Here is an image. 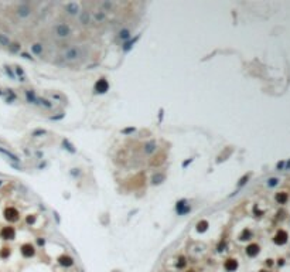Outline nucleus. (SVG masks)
Wrapping results in <instances>:
<instances>
[{
    "instance_id": "6",
    "label": "nucleus",
    "mask_w": 290,
    "mask_h": 272,
    "mask_svg": "<svg viewBox=\"0 0 290 272\" xmlns=\"http://www.w3.org/2000/svg\"><path fill=\"white\" fill-rule=\"evenodd\" d=\"M108 88H109V84H108V81L106 79H99L96 82V85H95V91L96 92H101V94H103V92H106L108 91Z\"/></svg>"
},
{
    "instance_id": "7",
    "label": "nucleus",
    "mask_w": 290,
    "mask_h": 272,
    "mask_svg": "<svg viewBox=\"0 0 290 272\" xmlns=\"http://www.w3.org/2000/svg\"><path fill=\"white\" fill-rule=\"evenodd\" d=\"M65 10H67V13L68 14L75 16V14L79 13V6H78L77 3H67V4H65Z\"/></svg>"
},
{
    "instance_id": "19",
    "label": "nucleus",
    "mask_w": 290,
    "mask_h": 272,
    "mask_svg": "<svg viewBox=\"0 0 290 272\" xmlns=\"http://www.w3.org/2000/svg\"><path fill=\"white\" fill-rule=\"evenodd\" d=\"M0 44H1V45H9V44H10L9 37L4 36V34H0Z\"/></svg>"
},
{
    "instance_id": "11",
    "label": "nucleus",
    "mask_w": 290,
    "mask_h": 272,
    "mask_svg": "<svg viewBox=\"0 0 290 272\" xmlns=\"http://www.w3.org/2000/svg\"><path fill=\"white\" fill-rule=\"evenodd\" d=\"M225 269L226 271H229V272H232V271H235L236 268H238V262L235 261V259H228L225 262Z\"/></svg>"
},
{
    "instance_id": "21",
    "label": "nucleus",
    "mask_w": 290,
    "mask_h": 272,
    "mask_svg": "<svg viewBox=\"0 0 290 272\" xmlns=\"http://www.w3.org/2000/svg\"><path fill=\"white\" fill-rule=\"evenodd\" d=\"M163 180H164V176L160 175V173H159V175H156L154 177H153V183H154V184H159V183H161Z\"/></svg>"
},
{
    "instance_id": "23",
    "label": "nucleus",
    "mask_w": 290,
    "mask_h": 272,
    "mask_svg": "<svg viewBox=\"0 0 290 272\" xmlns=\"http://www.w3.org/2000/svg\"><path fill=\"white\" fill-rule=\"evenodd\" d=\"M119 37H120L122 40H128L130 37L129 30H122V31H120V34H119Z\"/></svg>"
},
{
    "instance_id": "8",
    "label": "nucleus",
    "mask_w": 290,
    "mask_h": 272,
    "mask_svg": "<svg viewBox=\"0 0 290 272\" xmlns=\"http://www.w3.org/2000/svg\"><path fill=\"white\" fill-rule=\"evenodd\" d=\"M21 254L24 255V257H33L34 255V247L31 244H24V245L21 247Z\"/></svg>"
},
{
    "instance_id": "15",
    "label": "nucleus",
    "mask_w": 290,
    "mask_h": 272,
    "mask_svg": "<svg viewBox=\"0 0 290 272\" xmlns=\"http://www.w3.org/2000/svg\"><path fill=\"white\" fill-rule=\"evenodd\" d=\"M156 150V143L154 142H149L144 145V152L146 153H153Z\"/></svg>"
},
{
    "instance_id": "28",
    "label": "nucleus",
    "mask_w": 290,
    "mask_h": 272,
    "mask_svg": "<svg viewBox=\"0 0 290 272\" xmlns=\"http://www.w3.org/2000/svg\"><path fill=\"white\" fill-rule=\"evenodd\" d=\"M10 50H12V51H19L20 45L19 44H12V45H10Z\"/></svg>"
},
{
    "instance_id": "33",
    "label": "nucleus",
    "mask_w": 290,
    "mask_h": 272,
    "mask_svg": "<svg viewBox=\"0 0 290 272\" xmlns=\"http://www.w3.org/2000/svg\"><path fill=\"white\" fill-rule=\"evenodd\" d=\"M190 272H193V271H190Z\"/></svg>"
},
{
    "instance_id": "24",
    "label": "nucleus",
    "mask_w": 290,
    "mask_h": 272,
    "mask_svg": "<svg viewBox=\"0 0 290 272\" xmlns=\"http://www.w3.org/2000/svg\"><path fill=\"white\" fill-rule=\"evenodd\" d=\"M277 183H279V180H277L276 177H272V179L268 180V186L269 187H275V186H277Z\"/></svg>"
},
{
    "instance_id": "13",
    "label": "nucleus",
    "mask_w": 290,
    "mask_h": 272,
    "mask_svg": "<svg viewBox=\"0 0 290 272\" xmlns=\"http://www.w3.org/2000/svg\"><path fill=\"white\" fill-rule=\"evenodd\" d=\"M188 210H190V207H188V206H186V201H184V200L180 201V203L177 204V211H178V214L187 213Z\"/></svg>"
},
{
    "instance_id": "25",
    "label": "nucleus",
    "mask_w": 290,
    "mask_h": 272,
    "mask_svg": "<svg viewBox=\"0 0 290 272\" xmlns=\"http://www.w3.org/2000/svg\"><path fill=\"white\" fill-rule=\"evenodd\" d=\"M10 255V251H9V248H3L1 251H0V257L1 258H7Z\"/></svg>"
},
{
    "instance_id": "31",
    "label": "nucleus",
    "mask_w": 290,
    "mask_h": 272,
    "mask_svg": "<svg viewBox=\"0 0 290 272\" xmlns=\"http://www.w3.org/2000/svg\"><path fill=\"white\" fill-rule=\"evenodd\" d=\"M284 164H286V162H279V163H277V169H279V170L284 169Z\"/></svg>"
},
{
    "instance_id": "27",
    "label": "nucleus",
    "mask_w": 290,
    "mask_h": 272,
    "mask_svg": "<svg viewBox=\"0 0 290 272\" xmlns=\"http://www.w3.org/2000/svg\"><path fill=\"white\" fill-rule=\"evenodd\" d=\"M248 177H249V176H244V177L241 179V181H239V183H238V186H239V187H241V186H244V184H245L246 181H248Z\"/></svg>"
},
{
    "instance_id": "1",
    "label": "nucleus",
    "mask_w": 290,
    "mask_h": 272,
    "mask_svg": "<svg viewBox=\"0 0 290 272\" xmlns=\"http://www.w3.org/2000/svg\"><path fill=\"white\" fill-rule=\"evenodd\" d=\"M54 31H55V34L59 39H65V37H68L71 34V28H70V26H67L64 23H59V24H57L54 27Z\"/></svg>"
},
{
    "instance_id": "20",
    "label": "nucleus",
    "mask_w": 290,
    "mask_h": 272,
    "mask_svg": "<svg viewBox=\"0 0 290 272\" xmlns=\"http://www.w3.org/2000/svg\"><path fill=\"white\" fill-rule=\"evenodd\" d=\"M88 21H89V14H88V12H82V14H81V23L86 24Z\"/></svg>"
},
{
    "instance_id": "12",
    "label": "nucleus",
    "mask_w": 290,
    "mask_h": 272,
    "mask_svg": "<svg viewBox=\"0 0 290 272\" xmlns=\"http://www.w3.org/2000/svg\"><path fill=\"white\" fill-rule=\"evenodd\" d=\"M59 264L61 265H64V266H71L72 264H74V261H72V258H70V257H67V255H62V257H59Z\"/></svg>"
},
{
    "instance_id": "2",
    "label": "nucleus",
    "mask_w": 290,
    "mask_h": 272,
    "mask_svg": "<svg viewBox=\"0 0 290 272\" xmlns=\"http://www.w3.org/2000/svg\"><path fill=\"white\" fill-rule=\"evenodd\" d=\"M287 233L284 231V230H280V231H277V234L275 235V238H273V241H275V244L276 245H284L286 242H287Z\"/></svg>"
},
{
    "instance_id": "4",
    "label": "nucleus",
    "mask_w": 290,
    "mask_h": 272,
    "mask_svg": "<svg viewBox=\"0 0 290 272\" xmlns=\"http://www.w3.org/2000/svg\"><path fill=\"white\" fill-rule=\"evenodd\" d=\"M64 57L65 60H70V61H72V60H77L78 57H79V48H77V47H72V48H70V50H67L64 54Z\"/></svg>"
},
{
    "instance_id": "32",
    "label": "nucleus",
    "mask_w": 290,
    "mask_h": 272,
    "mask_svg": "<svg viewBox=\"0 0 290 272\" xmlns=\"http://www.w3.org/2000/svg\"><path fill=\"white\" fill-rule=\"evenodd\" d=\"M284 169H286V170H290V160H287V162H286V164H284Z\"/></svg>"
},
{
    "instance_id": "10",
    "label": "nucleus",
    "mask_w": 290,
    "mask_h": 272,
    "mask_svg": "<svg viewBox=\"0 0 290 272\" xmlns=\"http://www.w3.org/2000/svg\"><path fill=\"white\" fill-rule=\"evenodd\" d=\"M246 254L249 255V257H256L259 254V245L258 244H251V245H248L246 248Z\"/></svg>"
},
{
    "instance_id": "5",
    "label": "nucleus",
    "mask_w": 290,
    "mask_h": 272,
    "mask_svg": "<svg viewBox=\"0 0 290 272\" xmlns=\"http://www.w3.org/2000/svg\"><path fill=\"white\" fill-rule=\"evenodd\" d=\"M14 234H16V231H14L13 227H4V228L1 230L0 235H1V238H4V240H12V238H14Z\"/></svg>"
},
{
    "instance_id": "14",
    "label": "nucleus",
    "mask_w": 290,
    "mask_h": 272,
    "mask_svg": "<svg viewBox=\"0 0 290 272\" xmlns=\"http://www.w3.org/2000/svg\"><path fill=\"white\" fill-rule=\"evenodd\" d=\"M276 201L279 203V204H286V201H287V194L283 193V191L277 193V194H276Z\"/></svg>"
},
{
    "instance_id": "26",
    "label": "nucleus",
    "mask_w": 290,
    "mask_h": 272,
    "mask_svg": "<svg viewBox=\"0 0 290 272\" xmlns=\"http://www.w3.org/2000/svg\"><path fill=\"white\" fill-rule=\"evenodd\" d=\"M177 266H178V268H184V266H186V259L183 258V257H180L178 262H177Z\"/></svg>"
},
{
    "instance_id": "18",
    "label": "nucleus",
    "mask_w": 290,
    "mask_h": 272,
    "mask_svg": "<svg viewBox=\"0 0 290 272\" xmlns=\"http://www.w3.org/2000/svg\"><path fill=\"white\" fill-rule=\"evenodd\" d=\"M0 153H3V155L7 156L9 159H12V160H19V159H17V157H16L14 155H12L10 152H7V150H4V149H1V148H0Z\"/></svg>"
},
{
    "instance_id": "30",
    "label": "nucleus",
    "mask_w": 290,
    "mask_h": 272,
    "mask_svg": "<svg viewBox=\"0 0 290 272\" xmlns=\"http://www.w3.org/2000/svg\"><path fill=\"white\" fill-rule=\"evenodd\" d=\"M95 17H96V20H101V21H102V20H105V14H103V13H96Z\"/></svg>"
},
{
    "instance_id": "22",
    "label": "nucleus",
    "mask_w": 290,
    "mask_h": 272,
    "mask_svg": "<svg viewBox=\"0 0 290 272\" xmlns=\"http://www.w3.org/2000/svg\"><path fill=\"white\" fill-rule=\"evenodd\" d=\"M251 231L249 230H244V233L241 234V240H249L251 238Z\"/></svg>"
},
{
    "instance_id": "3",
    "label": "nucleus",
    "mask_w": 290,
    "mask_h": 272,
    "mask_svg": "<svg viewBox=\"0 0 290 272\" xmlns=\"http://www.w3.org/2000/svg\"><path fill=\"white\" fill-rule=\"evenodd\" d=\"M4 217L9 221H17L19 220V211L14 207H9L4 210Z\"/></svg>"
},
{
    "instance_id": "29",
    "label": "nucleus",
    "mask_w": 290,
    "mask_h": 272,
    "mask_svg": "<svg viewBox=\"0 0 290 272\" xmlns=\"http://www.w3.org/2000/svg\"><path fill=\"white\" fill-rule=\"evenodd\" d=\"M34 221H36V217H34V215H28V217H27V223H28V224H33Z\"/></svg>"
},
{
    "instance_id": "9",
    "label": "nucleus",
    "mask_w": 290,
    "mask_h": 272,
    "mask_svg": "<svg viewBox=\"0 0 290 272\" xmlns=\"http://www.w3.org/2000/svg\"><path fill=\"white\" fill-rule=\"evenodd\" d=\"M30 13H31V9L28 7V4H21L17 9V14L20 17H27V16H30Z\"/></svg>"
},
{
    "instance_id": "17",
    "label": "nucleus",
    "mask_w": 290,
    "mask_h": 272,
    "mask_svg": "<svg viewBox=\"0 0 290 272\" xmlns=\"http://www.w3.org/2000/svg\"><path fill=\"white\" fill-rule=\"evenodd\" d=\"M31 50H33L34 54H41V52H43V45H41V44H34V45H31Z\"/></svg>"
},
{
    "instance_id": "16",
    "label": "nucleus",
    "mask_w": 290,
    "mask_h": 272,
    "mask_svg": "<svg viewBox=\"0 0 290 272\" xmlns=\"http://www.w3.org/2000/svg\"><path fill=\"white\" fill-rule=\"evenodd\" d=\"M207 228H208V223H207L205 220L200 221V223L197 224V231H200V233H204V231H207Z\"/></svg>"
}]
</instances>
